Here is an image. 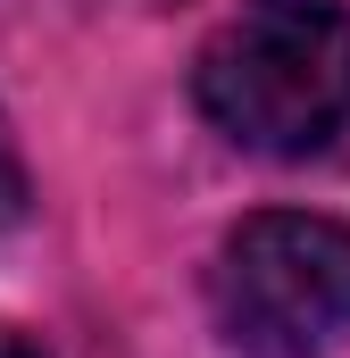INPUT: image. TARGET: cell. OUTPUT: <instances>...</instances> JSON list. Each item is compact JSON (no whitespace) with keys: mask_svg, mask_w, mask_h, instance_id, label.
<instances>
[{"mask_svg":"<svg viewBox=\"0 0 350 358\" xmlns=\"http://www.w3.org/2000/svg\"><path fill=\"white\" fill-rule=\"evenodd\" d=\"M200 117L259 159H309L350 134V8L342 0H242L192 67Z\"/></svg>","mask_w":350,"mask_h":358,"instance_id":"1","label":"cell"},{"mask_svg":"<svg viewBox=\"0 0 350 358\" xmlns=\"http://www.w3.org/2000/svg\"><path fill=\"white\" fill-rule=\"evenodd\" d=\"M209 308L234 358H326L350 342V225L259 208L217 242Z\"/></svg>","mask_w":350,"mask_h":358,"instance_id":"2","label":"cell"},{"mask_svg":"<svg viewBox=\"0 0 350 358\" xmlns=\"http://www.w3.org/2000/svg\"><path fill=\"white\" fill-rule=\"evenodd\" d=\"M25 200H34V183H25V150H17V134H8V117H0V225H17Z\"/></svg>","mask_w":350,"mask_h":358,"instance_id":"3","label":"cell"},{"mask_svg":"<svg viewBox=\"0 0 350 358\" xmlns=\"http://www.w3.org/2000/svg\"><path fill=\"white\" fill-rule=\"evenodd\" d=\"M0 358H50V350H42V342H25L17 325H0Z\"/></svg>","mask_w":350,"mask_h":358,"instance_id":"4","label":"cell"}]
</instances>
